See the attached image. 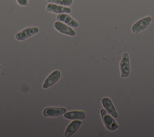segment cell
Listing matches in <instances>:
<instances>
[{"label": "cell", "mask_w": 154, "mask_h": 137, "mask_svg": "<svg viewBox=\"0 0 154 137\" xmlns=\"http://www.w3.org/2000/svg\"><path fill=\"white\" fill-rule=\"evenodd\" d=\"M61 72L59 70H55L52 73H51L48 77L45 79L43 84V88L47 89L50 86H52L54 83H55L60 78Z\"/></svg>", "instance_id": "cell-7"}, {"label": "cell", "mask_w": 154, "mask_h": 137, "mask_svg": "<svg viewBox=\"0 0 154 137\" xmlns=\"http://www.w3.org/2000/svg\"><path fill=\"white\" fill-rule=\"evenodd\" d=\"M82 122L81 120H73L67 127L64 132V136L69 137L74 134L81 125Z\"/></svg>", "instance_id": "cell-11"}, {"label": "cell", "mask_w": 154, "mask_h": 137, "mask_svg": "<svg viewBox=\"0 0 154 137\" xmlns=\"http://www.w3.org/2000/svg\"><path fill=\"white\" fill-rule=\"evenodd\" d=\"M18 4L20 5H27L28 0H17Z\"/></svg>", "instance_id": "cell-14"}, {"label": "cell", "mask_w": 154, "mask_h": 137, "mask_svg": "<svg viewBox=\"0 0 154 137\" xmlns=\"http://www.w3.org/2000/svg\"><path fill=\"white\" fill-rule=\"evenodd\" d=\"M54 28L59 32L70 36H73L76 34L75 31L70 28V26L63 23L61 21H56L54 24Z\"/></svg>", "instance_id": "cell-6"}, {"label": "cell", "mask_w": 154, "mask_h": 137, "mask_svg": "<svg viewBox=\"0 0 154 137\" xmlns=\"http://www.w3.org/2000/svg\"><path fill=\"white\" fill-rule=\"evenodd\" d=\"M46 10L54 13H69L71 12V9L66 6L58 5L54 3H49L46 6Z\"/></svg>", "instance_id": "cell-8"}, {"label": "cell", "mask_w": 154, "mask_h": 137, "mask_svg": "<svg viewBox=\"0 0 154 137\" xmlns=\"http://www.w3.org/2000/svg\"><path fill=\"white\" fill-rule=\"evenodd\" d=\"M38 31H39V29L37 27H27L17 32L15 34V38L17 40L22 41L35 34Z\"/></svg>", "instance_id": "cell-3"}, {"label": "cell", "mask_w": 154, "mask_h": 137, "mask_svg": "<svg viewBox=\"0 0 154 137\" xmlns=\"http://www.w3.org/2000/svg\"><path fill=\"white\" fill-rule=\"evenodd\" d=\"M151 21V16H147L140 19L132 25V31L135 34L139 33L140 31L144 30L150 24Z\"/></svg>", "instance_id": "cell-4"}, {"label": "cell", "mask_w": 154, "mask_h": 137, "mask_svg": "<svg viewBox=\"0 0 154 137\" xmlns=\"http://www.w3.org/2000/svg\"><path fill=\"white\" fill-rule=\"evenodd\" d=\"M66 109L64 107H48L44 109L43 115L45 117H56L66 112Z\"/></svg>", "instance_id": "cell-5"}, {"label": "cell", "mask_w": 154, "mask_h": 137, "mask_svg": "<svg viewBox=\"0 0 154 137\" xmlns=\"http://www.w3.org/2000/svg\"><path fill=\"white\" fill-rule=\"evenodd\" d=\"M120 70L121 72V77H128L130 74V61L129 54L124 53L122 55L120 62Z\"/></svg>", "instance_id": "cell-2"}, {"label": "cell", "mask_w": 154, "mask_h": 137, "mask_svg": "<svg viewBox=\"0 0 154 137\" xmlns=\"http://www.w3.org/2000/svg\"><path fill=\"white\" fill-rule=\"evenodd\" d=\"M49 3H54L58 5L63 6H69L70 5L73 0H46Z\"/></svg>", "instance_id": "cell-13"}, {"label": "cell", "mask_w": 154, "mask_h": 137, "mask_svg": "<svg viewBox=\"0 0 154 137\" xmlns=\"http://www.w3.org/2000/svg\"><path fill=\"white\" fill-rule=\"evenodd\" d=\"M86 116V113L84 111L82 110H75V111H70L66 112L64 113V117L68 119L75 120H82L85 118Z\"/></svg>", "instance_id": "cell-12"}, {"label": "cell", "mask_w": 154, "mask_h": 137, "mask_svg": "<svg viewBox=\"0 0 154 137\" xmlns=\"http://www.w3.org/2000/svg\"><path fill=\"white\" fill-rule=\"evenodd\" d=\"M1 65H0V69H1Z\"/></svg>", "instance_id": "cell-15"}, {"label": "cell", "mask_w": 154, "mask_h": 137, "mask_svg": "<svg viewBox=\"0 0 154 137\" xmlns=\"http://www.w3.org/2000/svg\"><path fill=\"white\" fill-rule=\"evenodd\" d=\"M57 19L59 21L65 23L71 27L76 28L78 27V22L66 13H61L58 14L57 16Z\"/></svg>", "instance_id": "cell-10"}, {"label": "cell", "mask_w": 154, "mask_h": 137, "mask_svg": "<svg viewBox=\"0 0 154 137\" xmlns=\"http://www.w3.org/2000/svg\"><path fill=\"white\" fill-rule=\"evenodd\" d=\"M101 103L104 109L114 118H117L118 114L116 110V109L111 101V100L108 97H104L101 100Z\"/></svg>", "instance_id": "cell-9"}, {"label": "cell", "mask_w": 154, "mask_h": 137, "mask_svg": "<svg viewBox=\"0 0 154 137\" xmlns=\"http://www.w3.org/2000/svg\"><path fill=\"white\" fill-rule=\"evenodd\" d=\"M100 114L102 118V121L105 127L109 130H115L119 128V126L117 124L114 118L110 114L107 113V111L105 109L100 110Z\"/></svg>", "instance_id": "cell-1"}]
</instances>
